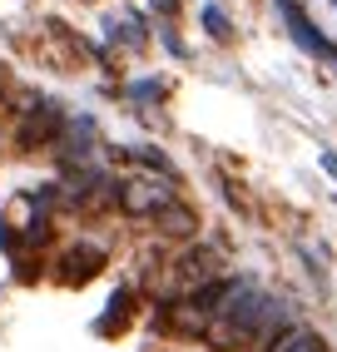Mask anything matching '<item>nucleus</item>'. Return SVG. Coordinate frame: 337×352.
I'll list each match as a JSON object with an SVG mask.
<instances>
[{"label":"nucleus","instance_id":"nucleus-1","mask_svg":"<svg viewBox=\"0 0 337 352\" xmlns=\"http://www.w3.org/2000/svg\"><path fill=\"white\" fill-rule=\"evenodd\" d=\"M119 204H124L129 214H164V208L174 204V189H159L149 179H134V184L119 189Z\"/></svg>","mask_w":337,"mask_h":352},{"label":"nucleus","instance_id":"nucleus-2","mask_svg":"<svg viewBox=\"0 0 337 352\" xmlns=\"http://www.w3.org/2000/svg\"><path fill=\"white\" fill-rule=\"evenodd\" d=\"M100 263H105V253L94 248V243H80V248H69V253L60 258V268H65V283H85L89 273H100Z\"/></svg>","mask_w":337,"mask_h":352},{"label":"nucleus","instance_id":"nucleus-4","mask_svg":"<svg viewBox=\"0 0 337 352\" xmlns=\"http://www.w3.org/2000/svg\"><path fill=\"white\" fill-rule=\"evenodd\" d=\"M268 352H327L318 333H307V327H287V333L268 347Z\"/></svg>","mask_w":337,"mask_h":352},{"label":"nucleus","instance_id":"nucleus-3","mask_svg":"<svg viewBox=\"0 0 337 352\" xmlns=\"http://www.w3.org/2000/svg\"><path fill=\"white\" fill-rule=\"evenodd\" d=\"M55 129H60V109H35L25 124H20V144L25 149H35V144H45V139H55Z\"/></svg>","mask_w":337,"mask_h":352},{"label":"nucleus","instance_id":"nucleus-7","mask_svg":"<svg viewBox=\"0 0 337 352\" xmlns=\"http://www.w3.org/2000/svg\"><path fill=\"white\" fill-rule=\"evenodd\" d=\"M204 25H208V35H228V20H224V10H204Z\"/></svg>","mask_w":337,"mask_h":352},{"label":"nucleus","instance_id":"nucleus-5","mask_svg":"<svg viewBox=\"0 0 337 352\" xmlns=\"http://www.w3.org/2000/svg\"><path fill=\"white\" fill-rule=\"evenodd\" d=\"M159 223H164V233H179V239H188V233H194V214H188V208H174V204L159 214Z\"/></svg>","mask_w":337,"mask_h":352},{"label":"nucleus","instance_id":"nucleus-6","mask_svg":"<svg viewBox=\"0 0 337 352\" xmlns=\"http://www.w3.org/2000/svg\"><path fill=\"white\" fill-rule=\"evenodd\" d=\"M109 308H114V313L100 322V333H119V322L129 318V293H114V302H109Z\"/></svg>","mask_w":337,"mask_h":352}]
</instances>
